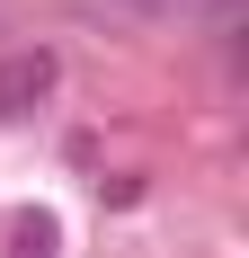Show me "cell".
Segmentation results:
<instances>
[{"instance_id":"1","label":"cell","mask_w":249,"mask_h":258,"mask_svg":"<svg viewBox=\"0 0 249 258\" xmlns=\"http://www.w3.org/2000/svg\"><path fill=\"white\" fill-rule=\"evenodd\" d=\"M53 80H63L53 45H18V53H0V116H9V125H18V116H36V107L53 98Z\"/></svg>"},{"instance_id":"2","label":"cell","mask_w":249,"mask_h":258,"mask_svg":"<svg viewBox=\"0 0 249 258\" xmlns=\"http://www.w3.org/2000/svg\"><path fill=\"white\" fill-rule=\"evenodd\" d=\"M0 258H63V223L36 205H18L9 223H0Z\"/></svg>"}]
</instances>
